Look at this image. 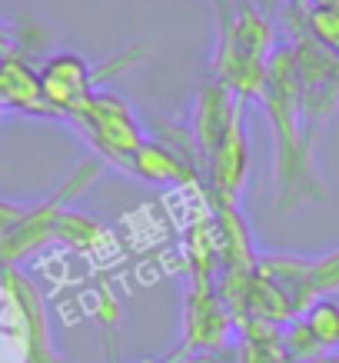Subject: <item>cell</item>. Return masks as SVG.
Segmentation results:
<instances>
[{"label": "cell", "instance_id": "6da1fadb", "mask_svg": "<svg viewBox=\"0 0 339 363\" xmlns=\"http://www.w3.org/2000/svg\"><path fill=\"white\" fill-rule=\"evenodd\" d=\"M260 104L273 130V210L280 217L306 203L326 200V184L316 170V140L309 137L299 104V77L289 44H280L266 67Z\"/></svg>", "mask_w": 339, "mask_h": 363}, {"label": "cell", "instance_id": "7a4b0ae2", "mask_svg": "<svg viewBox=\"0 0 339 363\" xmlns=\"http://www.w3.org/2000/svg\"><path fill=\"white\" fill-rule=\"evenodd\" d=\"M217 37L209 70L236 100H260L266 84V67L276 44V27L250 0H213Z\"/></svg>", "mask_w": 339, "mask_h": 363}, {"label": "cell", "instance_id": "3957f363", "mask_svg": "<svg viewBox=\"0 0 339 363\" xmlns=\"http://www.w3.org/2000/svg\"><path fill=\"white\" fill-rule=\"evenodd\" d=\"M103 160L97 154L80 160L70 174L64 177V184L44 197L40 203H27V213L21 217V223L13 227L11 233L0 237V270L7 267H21L23 260L37 257L40 250H47L54 243V227H57V217L64 213L67 207H74V200L84 197L93 184L100 180L103 174Z\"/></svg>", "mask_w": 339, "mask_h": 363}, {"label": "cell", "instance_id": "277c9868", "mask_svg": "<svg viewBox=\"0 0 339 363\" xmlns=\"http://www.w3.org/2000/svg\"><path fill=\"white\" fill-rule=\"evenodd\" d=\"M70 123L84 133V140L93 147V154L107 167H117L127 174L130 157L146 143V130L137 121L133 107L113 90H93V97L80 107Z\"/></svg>", "mask_w": 339, "mask_h": 363}, {"label": "cell", "instance_id": "5b68a950", "mask_svg": "<svg viewBox=\"0 0 339 363\" xmlns=\"http://www.w3.org/2000/svg\"><path fill=\"white\" fill-rule=\"evenodd\" d=\"M0 297H4V327L11 333L13 347H17V360L21 363H64L57 357L54 343H50V317H47V300L37 290L21 267H7L0 270Z\"/></svg>", "mask_w": 339, "mask_h": 363}, {"label": "cell", "instance_id": "8992f818", "mask_svg": "<svg viewBox=\"0 0 339 363\" xmlns=\"http://www.w3.org/2000/svg\"><path fill=\"white\" fill-rule=\"evenodd\" d=\"M236 330L226 303L219 300L217 284H186L183 297V333L163 360H183L197 353H230V337Z\"/></svg>", "mask_w": 339, "mask_h": 363}, {"label": "cell", "instance_id": "52a82bcc", "mask_svg": "<svg viewBox=\"0 0 339 363\" xmlns=\"http://www.w3.org/2000/svg\"><path fill=\"white\" fill-rule=\"evenodd\" d=\"M250 180V137L243 121L203 157V194L209 207H236Z\"/></svg>", "mask_w": 339, "mask_h": 363}, {"label": "cell", "instance_id": "ba28073f", "mask_svg": "<svg viewBox=\"0 0 339 363\" xmlns=\"http://www.w3.org/2000/svg\"><path fill=\"white\" fill-rule=\"evenodd\" d=\"M37 77H40V94H44L47 107L60 121H70L97 90L93 87V64H87L80 54L47 57Z\"/></svg>", "mask_w": 339, "mask_h": 363}, {"label": "cell", "instance_id": "9c48e42d", "mask_svg": "<svg viewBox=\"0 0 339 363\" xmlns=\"http://www.w3.org/2000/svg\"><path fill=\"white\" fill-rule=\"evenodd\" d=\"M240 121H243V100H236L217 80H207L197 90L193 113H190V133H193V143H197V150H200V160Z\"/></svg>", "mask_w": 339, "mask_h": 363}, {"label": "cell", "instance_id": "30bf717a", "mask_svg": "<svg viewBox=\"0 0 339 363\" xmlns=\"http://www.w3.org/2000/svg\"><path fill=\"white\" fill-rule=\"evenodd\" d=\"M0 107L27 113V117H57L40 94L37 67L30 64V57L17 50L0 57Z\"/></svg>", "mask_w": 339, "mask_h": 363}, {"label": "cell", "instance_id": "8fae6325", "mask_svg": "<svg viewBox=\"0 0 339 363\" xmlns=\"http://www.w3.org/2000/svg\"><path fill=\"white\" fill-rule=\"evenodd\" d=\"M127 174L137 177V180H146V184H160V187L176 184V187L203 190V177H200L197 167L183 160L173 147H166L163 140H154V137H146V143L130 157Z\"/></svg>", "mask_w": 339, "mask_h": 363}, {"label": "cell", "instance_id": "7c38bea8", "mask_svg": "<svg viewBox=\"0 0 339 363\" xmlns=\"http://www.w3.org/2000/svg\"><path fill=\"white\" fill-rule=\"evenodd\" d=\"M213 210V230H217L219 274L223 270H256L260 253L253 247V233L243 220L240 207H209Z\"/></svg>", "mask_w": 339, "mask_h": 363}, {"label": "cell", "instance_id": "4fadbf2b", "mask_svg": "<svg viewBox=\"0 0 339 363\" xmlns=\"http://www.w3.org/2000/svg\"><path fill=\"white\" fill-rule=\"evenodd\" d=\"M233 363H296L283 343V327L263 320H236Z\"/></svg>", "mask_w": 339, "mask_h": 363}, {"label": "cell", "instance_id": "5bb4252c", "mask_svg": "<svg viewBox=\"0 0 339 363\" xmlns=\"http://www.w3.org/2000/svg\"><path fill=\"white\" fill-rule=\"evenodd\" d=\"M54 243L64 247V250H74V253H100V250H107L110 230L97 217H90L84 210L67 207L64 213L57 217Z\"/></svg>", "mask_w": 339, "mask_h": 363}, {"label": "cell", "instance_id": "9a60e30c", "mask_svg": "<svg viewBox=\"0 0 339 363\" xmlns=\"http://www.w3.org/2000/svg\"><path fill=\"white\" fill-rule=\"evenodd\" d=\"M303 323L309 327V333L316 337V343L323 350H339V303L333 297L316 300L306 313H299Z\"/></svg>", "mask_w": 339, "mask_h": 363}, {"label": "cell", "instance_id": "2e32d148", "mask_svg": "<svg viewBox=\"0 0 339 363\" xmlns=\"http://www.w3.org/2000/svg\"><path fill=\"white\" fill-rule=\"evenodd\" d=\"M306 294L313 303L339 294V250H329L323 257H309L306 260Z\"/></svg>", "mask_w": 339, "mask_h": 363}, {"label": "cell", "instance_id": "e0dca14e", "mask_svg": "<svg viewBox=\"0 0 339 363\" xmlns=\"http://www.w3.org/2000/svg\"><path fill=\"white\" fill-rule=\"evenodd\" d=\"M143 57H146V44H140V40H137V44L120 47V50L110 57V60H103L100 67H93V87L103 90V84H110V80L123 77L127 70H133V67L140 64Z\"/></svg>", "mask_w": 339, "mask_h": 363}, {"label": "cell", "instance_id": "ac0fdd59", "mask_svg": "<svg viewBox=\"0 0 339 363\" xmlns=\"http://www.w3.org/2000/svg\"><path fill=\"white\" fill-rule=\"evenodd\" d=\"M303 27L309 30V37H316L326 50L339 57V7H309Z\"/></svg>", "mask_w": 339, "mask_h": 363}, {"label": "cell", "instance_id": "d6986e66", "mask_svg": "<svg viewBox=\"0 0 339 363\" xmlns=\"http://www.w3.org/2000/svg\"><path fill=\"white\" fill-rule=\"evenodd\" d=\"M23 213H27V203H13V200L0 197V237H4V233H11L13 227L21 223Z\"/></svg>", "mask_w": 339, "mask_h": 363}, {"label": "cell", "instance_id": "ffe728a7", "mask_svg": "<svg viewBox=\"0 0 339 363\" xmlns=\"http://www.w3.org/2000/svg\"><path fill=\"white\" fill-rule=\"evenodd\" d=\"M173 363H230V360H226V353H197V357H183V360Z\"/></svg>", "mask_w": 339, "mask_h": 363}, {"label": "cell", "instance_id": "44dd1931", "mask_svg": "<svg viewBox=\"0 0 339 363\" xmlns=\"http://www.w3.org/2000/svg\"><path fill=\"white\" fill-rule=\"evenodd\" d=\"M309 363H339V350H326V353H319L316 360H309Z\"/></svg>", "mask_w": 339, "mask_h": 363}, {"label": "cell", "instance_id": "7402d4cb", "mask_svg": "<svg viewBox=\"0 0 339 363\" xmlns=\"http://www.w3.org/2000/svg\"><path fill=\"white\" fill-rule=\"evenodd\" d=\"M286 4H289V11H296V13H306L309 11L306 0H286Z\"/></svg>", "mask_w": 339, "mask_h": 363}, {"label": "cell", "instance_id": "603a6c76", "mask_svg": "<svg viewBox=\"0 0 339 363\" xmlns=\"http://www.w3.org/2000/svg\"><path fill=\"white\" fill-rule=\"evenodd\" d=\"M143 363H166V360H143Z\"/></svg>", "mask_w": 339, "mask_h": 363}, {"label": "cell", "instance_id": "cb8c5ba5", "mask_svg": "<svg viewBox=\"0 0 339 363\" xmlns=\"http://www.w3.org/2000/svg\"><path fill=\"white\" fill-rule=\"evenodd\" d=\"M0 117H4V107H0Z\"/></svg>", "mask_w": 339, "mask_h": 363}]
</instances>
